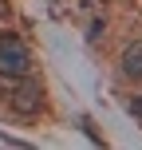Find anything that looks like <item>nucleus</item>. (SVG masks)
I'll use <instances>...</instances> for the list:
<instances>
[{
    "label": "nucleus",
    "mask_w": 142,
    "mask_h": 150,
    "mask_svg": "<svg viewBox=\"0 0 142 150\" xmlns=\"http://www.w3.org/2000/svg\"><path fill=\"white\" fill-rule=\"evenodd\" d=\"M122 75L142 79V36H138V40H130V44L122 47Z\"/></svg>",
    "instance_id": "3"
},
{
    "label": "nucleus",
    "mask_w": 142,
    "mask_h": 150,
    "mask_svg": "<svg viewBox=\"0 0 142 150\" xmlns=\"http://www.w3.org/2000/svg\"><path fill=\"white\" fill-rule=\"evenodd\" d=\"M8 107H12L16 115H24V119L40 115V107H44V87H40L36 79H28V75H24V79L8 91Z\"/></svg>",
    "instance_id": "2"
},
{
    "label": "nucleus",
    "mask_w": 142,
    "mask_h": 150,
    "mask_svg": "<svg viewBox=\"0 0 142 150\" xmlns=\"http://www.w3.org/2000/svg\"><path fill=\"white\" fill-rule=\"evenodd\" d=\"M130 115H138V119H142V95H138V99H130Z\"/></svg>",
    "instance_id": "4"
},
{
    "label": "nucleus",
    "mask_w": 142,
    "mask_h": 150,
    "mask_svg": "<svg viewBox=\"0 0 142 150\" xmlns=\"http://www.w3.org/2000/svg\"><path fill=\"white\" fill-rule=\"evenodd\" d=\"M0 75H8V79L32 75V55H28V47H24V40L12 36V32L0 36Z\"/></svg>",
    "instance_id": "1"
}]
</instances>
